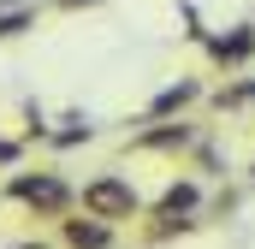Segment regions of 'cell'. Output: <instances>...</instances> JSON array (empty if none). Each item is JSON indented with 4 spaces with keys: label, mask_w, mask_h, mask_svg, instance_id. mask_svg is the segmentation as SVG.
<instances>
[{
    "label": "cell",
    "mask_w": 255,
    "mask_h": 249,
    "mask_svg": "<svg viewBox=\"0 0 255 249\" xmlns=\"http://www.w3.org/2000/svg\"><path fill=\"white\" fill-rule=\"evenodd\" d=\"M89 136H95V124L83 119V113H71L60 130H48V142H54V148H77V142H89Z\"/></svg>",
    "instance_id": "8"
},
{
    "label": "cell",
    "mask_w": 255,
    "mask_h": 249,
    "mask_svg": "<svg viewBox=\"0 0 255 249\" xmlns=\"http://www.w3.org/2000/svg\"><path fill=\"white\" fill-rule=\"evenodd\" d=\"M250 178H255V166H250Z\"/></svg>",
    "instance_id": "14"
},
{
    "label": "cell",
    "mask_w": 255,
    "mask_h": 249,
    "mask_svg": "<svg viewBox=\"0 0 255 249\" xmlns=\"http://www.w3.org/2000/svg\"><path fill=\"white\" fill-rule=\"evenodd\" d=\"M6 196L24 202V208H36V214H65L71 208V184H65L60 172H12L6 178Z\"/></svg>",
    "instance_id": "2"
},
{
    "label": "cell",
    "mask_w": 255,
    "mask_h": 249,
    "mask_svg": "<svg viewBox=\"0 0 255 249\" xmlns=\"http://www.w3.org/2000/svg\"><path fill=\"white\" fill-rule=\"evenodd\" d=\"M6 249H48V244H36V238H24V244H6Z\"/></svg>",
    "instance_id": "13"
},
{
    "label": "cell",
    "mask_w": 255,
    "mask_h": 249,
    "mask_svg": "<svg viewBox=\"0 0 255 249\" xmlns=\"http://www.w3.org/2000/svg\"><path fill=\"white\" fill-rule=\"evenodd\" d=\"M136 208H142V196L125 172H101L83 184V214H95V220H130Z\"/></svg>",
    "instance_id": "1"
},
{
    "label": "cell",
    "mask_w": 255,
    "mask_h": 249,
    "mask_svg": "<svg viewBox=\"0 0 255 249\" xmlns=\"http://www.w3.org/2000/svg\"><path fill=\"white\" fill-rule=\"evenodd\" d=\"M196 136H190V124H154V130H142V136H136V148H148V154H166V148H190Z\"/></svg>",
    "instance_id": "7"
},
{
    "label": "cell",
    "mask_w": 255,
    "mask_h": 249,
    "mask_svg": "<svg viewBox=\"0 0 255 249\" xmlns=\"http://www.w3.org/2000/svg\"><path fill=\"white\" fill-rule=\"evenodd\" d=\"M202 48H208L214 65H244V60H255V24H232L226 36H208Z\"/></svg>",
    "instance_id": "4"
},
{
    "label": "cell",
    "mask_w": 255,
    "mask_h": 249,
    "mask_svg": "<svg viewBox=\"0 0 255 249\" xmlns=\"http://www.w3.org/2000/svg\"><path fill=\"white\" fill-rule=\"evenodd\" d=\"M24 30H36V6H30V0H18L12 12H0V42L24 36Z\"/></svg>",
    "instance_id": "9"
},
{
    "label": "cell",
    "mask_w": 255,
    "mask_h": 249,
    "mask_svg": "<svg viewBox=\"0 0 255 249\" xmlns=\"http://www.w3.org/2000/svg\"><path fill=\"white\" fill-rule=\"evenodd\" d=\"M196 202H202V190H196V178H172V184L160 190V202H154V220H160V232H184L190 220L184 214H196Z\"/></svg>",
    "instance_id": "3"
},
{
    "label": "cell",
    "mask_w": 255,
    "mask_h": 249,
    "mask_svg": "<svg viewBox=\"0 0 255 249\" xmlns=\"http://www.w3.org/2000/svg\"><path fill=\"white\" fill-rule=\"evenodd\" d=\"M196 95H202V83H196V77H178V83H166V89L148 101V119H172V113H184Z\"/></svg>",
    "instance_id": "6"
},
{
    "label": "cell",
    "mask_w": 255,
    "mask_h": 249,
    "mask_svg": "<svg viewBox=\"0 0 255 249\" xmlns=\"http://www.w3.org/2000/svg\"><path fill=\"white\" fill-rule=\"evenodd\" d=\"M60 232L71 249H113V220H95V214L89 220H65Z\"/></svg>",
    "instance_id": "5"
},
{
    "label": "cell",
    "mask_w": 255,
    "mask_h": 249,
    "mask_svg": "<svg viewBox=\"0 0 255 249\" xmlns=\"http://www.w3.org/2000/svg\"><path fill=\"white\" fill-rule=\"evenodd\" d=\"M60 6H65V12H77V6H101V0H60Z\"/></svg>",
    "instance_id": "12"
},
{
    "label": "cell",
    "mask_w": 255,
    "mask_h": 249,
    "mask_svg": "<svg viewBox=\"0 0 255 249\" xmlns=\"http://www.w3.org/2000/svg\"><path fill=\"white\" fill-rule=\"evenodd\" d=\"M214 107H220V113H238V107H255V77H250V83H232V89H220V95H214Z\"/></svg>",
    "instance_id": "10"
},
{
    "label": "cell",
    "mask_w": 255,
    "mask_h": 249,
    "mask_svg": "<svg viewBox=\"0 0 255 249\" xmlns=\"http://www.w3.org/2000/svg\"><path fill=\"white\" fill-rule=\"evenodd\" d=\"M18 154H24V148H18V142H6V136H0V166H18Z\"/></svg>",
    "instance_id": "11"
}]
</instances>
